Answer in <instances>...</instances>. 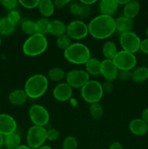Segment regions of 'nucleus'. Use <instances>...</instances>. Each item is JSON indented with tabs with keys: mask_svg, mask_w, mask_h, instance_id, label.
<instances>
[{
	"mask_svg": "<svg viewBox=\"0 0 148 149\" xmlns=\"http://www.w3.org/2000/svg\"><path fill=\"white\" fill-rule=\"evenodd\" d=\"M89 33L99 40L107 39L116 31L115 20L112 16L99 15L88 24Z\"/></svg>",
	"mask_w": 148,
	"mask_h": 149,
	"instance_id": "f257e3e1",
	"label": "nucleus"
},
{
	"mask_svg": "<svg viewBox=\"0 0 148 149\" xmlns=\"http://www.w3.org/2000/svg\"><path fill=\"white\" fill-rule=\"evenodd\" d=\"M48 86L49 81L47 77L44 74H36L26 80L23 90L28 98L37 99L46 93Z\"/></svg>",
	"mask_w": 148,
	"mask_h": 149,
	"instance_id": "f03ea898",
	"label": "nucleus"
},
{
	"mask_svg": "<svg viewBox=\"0 0 148 149\" xmlns=\"http://www.w3.org/2000/svg\"><path fill=\"white\" fill-rule=\"evenodd\" d=\"M67 61L75 65H85L91 58V52L88 47L81 42L71 44L63 52Z\"/></svg>",
	"mask_w": 148,
	"mask_h": 149,
	"instance_id": "7ed1b4c3",
	"label": "nucleus"
},
{
	"mask_svg": "<svg viewBox=\"0 0 148 149\" xmlns=\"http://www.w3.org/2000/svg\"><path fill=\"white\" fill-rule=\"evenodd\" d=\"M48 47V41L44 35L36 33L29 36L23 45V52L29 57L41 55Z\"/></svg>",
	"mask_w": 148,
	"mask_h": 149,
	"instance_id": "20e7f679",
	"label": "nucleus"
},
{
	"mask_svg": "<svg viewBox=\"0 0 148 149\" xmlns=\"http://www.w3.org/2000/svg\"><path fill=\"white\" fill-rule=\"evenodd\" d=\"M103 94L102 84L96 80H89L81 88V97L90 105L100 103Z\"/></svg>",
	"mask_w": 148,
	"mask_h": 149,
	"instance_id": "39448f33",
	"label": "nucleus"
},
{
	"mask_svg": "<svg viewBox=\"0 0 148 149\" xmlns=\"http://www.w3.org/2000/svg\"><path fill=\"white\" fill-rule=\"evenodd\" d=\"M46 141V129L44 127L33 125L26 135L27 146L31 149H38L44 146Z\"/></svg>",
	"mask_w": 148,
	"mask_h": 149,
	"instance_id": "423d86ee",
	"label": "nucleus"
},
{
	"mask_svg": "<svg viewBox=\"0 0 148 149\" xmlns=\"http://www.w3.org/2000/svg\"><path fill=\"white\" fill-rule=\"evenodd\" d=\"M28 115L33 125L44 127L49 123L50 115L44 106L39 104H33L29 108Z\"/></svg>",
	"mask_w": 148,
	"mask_h": 149,
	"instance_id": "0eeeda50",
	"label": "nucleus"
},
{
	"mask_svg": "<svg viewBox=\"0 0 148 149\" xmlns=\"http://www.w3.org/2000/svg\"><path fill=\"white\" fill-rule=\"evenodd\" d=\"M113 61L119 71H131L134 68L137 62L134 54L124 50L118 51Z\"/></svg>",
	"mask_w": 148,
	"mask_h": 149,
	"instance_id": "6e6552de",
	"label": "nucleus"
},
{
	"mask_svg": "<svg viewBox=\"0 0 148 149\" xmlns=\"http://www.w3.org/2000/svg\"><path fill=\"white\" fill-rule=\"evenodd\" d=\"M119 42L122 50L134 54L139 50L141 39L136 33L133 31L121 33L119 37Z\"/></svg>",
	"mask_w": 148,
	"mask_h": 149,
	"instance_id": "1a4fd4ad",
	"label": "nucleus"
},
{
	"mask_svg": "<svg viewBox=\"0 0 148 149\" xmlns=\"http://www.w3.org/2000/svg\"><path fill=\"white\" fill-rule=\"evenodd\" d=\"M66 83L73 89H81L90 80V76L85 70H71L66 74Z\"/></svg>",
	"mask_w": 148,
	"mask_h": 149,
	"instance_id": "9d476101",
	"label": "nucleus"
},
{
	"mask_svg": "<svg viewBox=\"0 0 148 149\" xmlns=\"http://www.w3.org/2000/svg\"><path fill=\"white\" fill-rule=\"evenodd\" d=\"M66 34L71 39L81 40L86 37L89 34L88 25L80 20H75L67 25Z\"/></svg>",
	"mask_w": 148,
	"mask_h": 149,
	"instance_id": "9b49d317",
	"label": "nucleus"
},
{
	"mask_svg": "<svg viewBox=\"0 0 148 149\" xmlns=\"http://www.w3.org/2000/svg\"><path fill=\"white\" fill-rule=\"evenodd\" d=\"M17 125L16 120L7 113H0V134L7 136L16 132Z\"/></svg>",
	"mask_w": 148,
	"mask_h": 149,
	"instance_id": "f8f14e48",
	"label": "nucleus"
},
{
	"mask_svg": "<svg viewBox=\"0 0 148 149\" xmlns=\"http://www.w3.org/2000/svg\"><path fill=\"white\" fill-rule=\"evenodd\" d=\"M52 95L57 101L66 102L72 97L73 88L66 82H60L55 86Z\"/></svg>",
	"mask_w": 148,
	"mask_h": 149,
	"instance_id": "ddd939ff",
	"label": "nucleus"
},
{
	"mask_svg": "<svg viewBox=\"0 0 148 149\" xmlns=\"http://www.w3.org/2000/svg\"><path fill=\"white\" fill-rule=\"evenodd\" d=\"M101 75L105 81H114L118 78V69L113 63V60L104 59L102 61Z\"/></svg>",
	"mask_w": 148,
	"mask_h": 149,
	"instance_id": "4468645a",
	"label": "nucleus"
},
{
	"mask_svg": "<svg viewBox=\"0 0 148 149\" xmlns=\"http://www.w3.org/2000/svg\"><path fill=\"white\" fill-rule=\"evenodd\" d=\"M130 132L136 136H143L148 132V125L142 119H133L129 122Z\"/></svg>",
	"mask_w": 148,
	"mask_h": 149,
	"instance_id": "2eb2a0df",
	"label": "nucleus"
},
{
	"mask_svg": "<svg viewBox=\"0 0 148 149\" xmlns=\"http://www.w3.org/2000/svg\"><path fill=\"white\" fill-rule=\"evenodd\" d=\"M119 5L116 0H102L99 4V8L101 15L112 16L118 10Z\"/></svg>",
	"mask_w": 148,
	"mask_h": 149,
	"instance_id": "dca6fc26",
	"label": "nucleus"
},
{
	"mask_svg": "<svg viewBox=\"0 0 148 149\" xmlns=\"http://www.w3.org/2000/svg\"><path fill=\"white\" fill-rule=\"evenodd\" d=\"M28 98V97L25 90L22 89H16L9 95V100L13 106H22L26 103Z\"/></svg>",
	"mask_w": 148,
	"mask_h": 149,
	"instance_id": "f3484780",
	"label": "nucleus"
},
{
	"mask_svg": "<svg viewBox=\"0 0 148 149\" xmlns=\"http://www.w3.org/2000/svg\"><path fill=\"white\" fill-rule=\"evenodd\" d=\"M140 11V4L136 0H129L127 4L123 6V16L133 20Z\"/></svg>",
	"mask_w": 148,
	"mask_h": 149,
	"instance_id": "a211bd4d",
	"label": "nucleus"
},
{
	"mask_svg": "<svg viewBox=\"0 0 148 149\" xmlns=\"http://www.w3.org/2000/svg\"><path fill=\"white\" fill-rule=\"evenodd\" d=\"M116 31L121 33L126 32L132 31L133 28V21L132 19L126 17L125 16H120L115 19Z\"/></svg>",
	"mask_w": 148,
	"mask_h": 149,
	"instance_id": "6ab92c4d",
	"label": "nucleus"
},
{
	"mask_svg": "<svg viewBox=\"0 0 148 149\" xmlns=\"http://www.w3.org/2000/svg\"><path fill=\"white\" fill-rule=\"evenodd\" d=\"M102 61L95 58H91L85 64V71L89 76L97 77L101 75Z\"/></svg>",
	"mask_w": 148,
	"mask_h": 149,
	"instance_id": "aec40b11",
	"label": "nucleus"
},
{
	"mask_svg": "<svg viewBox=\"0 0 148 149\" xmlns=\"http://www.w3.org/2000/svg\"><path fill=\"white\" fill-rule=\"evenodd\" d=\"M67 26L63 21L59 20H51L49 23V33L54 36H60L66 33Z\"/></svg>",
	"mask_w": 148,
	"mask_h": 149,
	"instance_id": "412c9836",
	"label": "nucleus"
},
{
	"mask_svg": "<svg viewBox=\"0 0 148 149\" xmlns=\"http://www.w3.org/2000/svg\"><path fill=\"white\" fill-rule=\"evenodd\" d=\"M38 8L41 15L45 18L51 17L54 14L55 10L54 1L51 0H40Z\"/></svg>",
	"mask_w": 148,
	"mask_h": 149,
	"instance_id": "4be33fe9",
	"label": "nucleus"
},
{
	"mask_svg": "<svg viewBox=\"0 0 148 149\" xmlns=\"http://www.w3.org/2000/svg\"><path fill=\"white\" fill-rule=\"evenodd\" d=\"M148 79V68L139 66L131 71V80L135 83H142Z\"/></svg>",
	"mask_w": 148,
	"mask_h": 149,
	"instance_id": "5701e85b",
	"label": "nucleus"
},
{
	"mask_svg": "<svg viewBox=\"0 0 148 149\" xmlns=\"http://www.w3.org/2000/svg\"><path fill=\"white\" fill-rule=\"evenodd\" d=\"M21 145V138L17 132L4 136V146L7 149H16Z\"/></svg>",
	"mask_w": 148,
	"mask_h": 149,
	"instance_id": "b1692460",
	"label": "nucleus"
},
{
	"mask_svg": "<svg viewBox=\"0 0 148 149\" xmlns=\"http://www.w3.org/2000/svg\"><path fill=\"white\" fill-rule=\"evenodd\" d=\"M102 54L105 59L113 60L115 56L118 51L117 45L113 41H107L102 46Z\"/></svg>",
	"mask_w": 148,
	"mask_h": 149,
	"instance_id": "393cba45",
	"label": "nucleus"
},
{
	"mask_svg": "<svg viewBox=\"0 0 148 149\" xmlns=\"http://www.w3.org/2000/svg\"><path fill=\"white\" fill-rule=\"evenodd\" d=\"M16 26L12 24L7 17H2L0 19V35L1 36H9L12 34L15 31Z\"/></svg>",
	"mask_w": 148,
	"mask_h": 149,
	"instance_id": "a878e982",
	"label": "nucleus"
},
{
	"mask_svg": "<svg viewBox=\"0 0 148 149\" xmlns=\"http://www.w3.org/2000/svg\"><path fill=\"white\" fill-rule=\"evenodd\" d=\"M47 77L49 79L53 81H60L65 78L66 73L64 69L59 67H54L49 70Z\"/></svg>",
	"mask_w": 148,
	"mask_h": 149,
	"instance_id": "bb28decb",
	"label": "nucleus"
},
{
	"mask_svg": "<svg viewBox=\"0 0 148 149\" xmlns=\"http://www.w3.org/2000/svg\"><path fill=\"white\" fill-rule=\"evenodd\" d=\"M21 29L26 34L32 36L37 33L36 22L31 20H24L21 23Z\"/></svg>",
	"mask_w": 148,
	"mask_h": 149,
	"instance_id": "cd10ccee",
	"label": "nucleus"
},
{
	"mask_svg": "<svg viewBox=\"0 0 148 149\" xmlns=\"http://www.w3.org/2000/svg\"><path fill=\"white\" fill-rule=\"evenodd\" d=\"M89 112V114L91 118L95 120H98L102 118L104 111H103L102 106L100 103H97L90 105Z\"/></svg>",
	"mask_w": 148,
	"mask_h": 149,
	"instance_id": "c85d7f7f",
	"label": "nucleus"
},
{
	"mask_svg": "<svg viewBox=\"0 0 148 149\" xmlns=\"http://www.w3.org/2000/svg\"><path fill=\"white\" fill-rule=\"evenodd\" d=\"M49 23H50V21L47 18L42 17V18L39 19L37 21H36L37 33L44 35V36L47 34V33H49Z\"/></svg>",
	"mask_w": 148,
	"mask_h": 149,
	"instance_id": "c756f323",
	"label": "nucleus"
},
{
	"mask_svg": "<svg viewBox=\"0 0 148 149\" xmlns=\"http://www.w3.org/2000/svg\"><path fill=\"white\" fill-rule=\"evenodd\" d=\"M71 40L72 39L68 36V35L65 33V34L57 37V46L59 49L65 50L71 45Z\"/></svg>",
	"mask_w": 148,
	"mask_h": 149,
	"instance_id": "7c9ffc66",
	"label": "nucleus"
},
{
	"mask_svg": "<svg viewBox=\"0 0 148 149\" xmlns=\"http://www.w3.org/2000/svg\"><path fill=\"white\" fill-rule=\"evenodd\" d=\"M78 141L73 136H68L64 139L62 142V149H77Z\"/></svg>",
	"mask_w": 148,
	"mask_h": 149,
	"instance_id": "2f4dec72",
	"label": "nucleus"
},
{
	"mask_svg": "<svg viewBox=\"0 0 148 149\" xmlns=\"http://www.w3.org/2000/svg\"><path fill=\"white\" fill-rule=\"evenodd\" d=\"M7 18V20L12 23V24L16 25L20 22V19H21V15H20V13L17 10H12V11H10V13H8L7 16L6 17Z\"/></svg>",
	"mask_w": 148,
	"mask_h": 149,
	"instance_id": "473e14b6",
	"label": "nucleus"
},
{
	"mask_svg": "<svg viewBox=\"0 0 148 149\" xmlns=\"http://www.w3.org/2000/svg\"><path fill=\"white\" fill-rule=\"evenodd\" d=\"M40 0H20L18 3L23 7L28 10H32L38 7Z\"/></svg>",
	"mask_w": 148,
	"mask_h": 149,
	"instance_id": "72a5a7b5",
	"label": "nucleus"
},
{
	"mask_svg": "<svg viewBox=\"0 0 148 149\" xmlns=\"http://www.w3.org/2000/svg\"><path fill=\"white\" fill-rule=\"evenodd\" d=\"M1 5L5 7L7 10H10V11L15 10V9L17 7V4H19L18 1L16 0H2L0 1Z\"/></svg>",
	"mask_w": 148,
	"mask_h": 149,
	"instance_id": "f704fd0d",
	"label": "nucleus"
},
{
	"mask_svg": "<svg viewBox=\"0 0 148 149\" xmlns=\"http://www.w3.org/2000/svg\"><path fill=\"white\" fill-rule=\"evenodd\" d=\"M59 138V132L55 129L46 130V140L49 141H55Z\"/></svg>",
	"mask_w": 148,
	"mask_h": 149,
	"instance_id": "c9c22d12",
	"label": "nucleus"
},
{
	"mask_svg": "<svg viewBox=\"0 0 148 149\" xmlns=\"http://www.w3.org/2000/svg\"><path fill=\"white\" fill-rule=\"evenodd\" d=\"M118 79L122 81H126L131 79V71H119L118 73Z\"/></svg>",
	"mask_w": 148,
	"mask_h": 149,
	"instance_id": "e433bc0d",
	"label": "nucleus"
},
{
	"mask_svg": "<svg viewBox=\"0 0 148 149\" xmlns=\"http://www.w3.org/2000/svg\"><path fill=\"white\" fill-rule=\"evenodd\" d=\"M90 11H91V9H90L89 6L84 5V4H81V10H80V12L77 17H80V18H85V17H88L89 15Z\"/></svg>",
	"mask_w": 148,
	"mask_h": 149,
	"instance_id": "4c0bfd02",
	"label": "nucleus"
},
{
	"mask_svg": "<svg viewBox=\"0 0 148 149\" xmlns=\"http://www.w3.org/2000/svg\"><path fill=\"white\" fill-rule=\"evenodd\" d=\"M81 3L77 2H73L69 5V11L71 14L73 15L78 16V13H79L80 10H81Z\"/></svg>",
	"mask_w": 148,
	"mask_h": 149,
	"instance_id": "58836bf2",
	"label": "nucleus"
},
{
	"mask_svg": "<svg viewBox=\"0 0 148 149\" xmlns=\"http://www.w3.org/2000/svg\"><path fill=\"white\" fill-rule=\"evenodd\" d=\"M102 90L104 93H110L113 90V83L111 81H104L103 84H102Z\"/></svg>",
	"mask_w": 148,
	"mask_h": 149,
	"instance_id": "ea45409f",
	"label": "nucleus"
},
{
	"mask_svg": "<svg viewBox=\"0 0 148 149\" xmlns=\"http://www.w3.org/2000/svg\"><path fill=\"white\" fill-rule=\"evenodd\" d=\"M71 3L70 0H56L54 1L55 7L57 8H62Z\"/></svg>",
	"mask_w": 148,
	"mask_h": 149,
	"instance_id": "a19ab883",
	"label": "nucleus"
},
{
	"mask_svg": "<svg viewBox=\"0 0 148 149\" xmlns=\"http://www.w3.org/2000/svg\"><path fill=\"white\" fill-rule=\"evenodd\" d=\"M139 49H140L142 52H144V53L145 54H147L148 55V38L141 41L140 48H139Z\"/></svg>",
	"mask_w": 148,
	"mask_h": 149,
	"instance_id": "79ce46f5",
	"label": "nucleus"
},
{
	"mask_svg": "<svg viewBox=\"0 0 148 149\" xmlns=\"http://www.w3.org/2000/svg\"><path fill=\"white\" fill-rule=\"evenodd\" d=\"M109 149H123V146L121 145L120 142H118V141H115V142L112 143L110 144Z\"/></svg>",
	"mask_w": 148,
	"mask_h": 149,
	"instance_id": "37998d69",
	"label": "nucleus"
},
{
	"mask_svg": "<svg viewBox=\"0 0 148 149\" xmlns=\"http://www.w3.org/2000/svg\"><path fill=\"white\" fill-rule=\"evenodd\" d=\"M141 119L146 122L148 125V108L145 109L142 112V118Z\"/></svg>",
	"mask_w": 148,
	"mask_h": 149,
	"instance_id": "c03bdc74",
	"label": "nucleus"
},
{
	"mask_svg": "<svg viewBox=\"0 0 148 149\" xmlns=\"http://www.w3.org/2000/svg\"><path fill=\"white\" fill-rule=\"evenodd\" d=\"M97 2V0H81V1H80V3H81L82 4H84V5H86V6H89V7Z\"/></svg>",
	"mask_w": 148,
	"mask_h": 149,
	"instance_id": "a18cd8bd",
	"label": "nucleus"
},
{
	"mask_svg": "<svg viewBox=\"0 0 148 149\" xmlns=\"http://www.w3.org/2000/svg\"><path fill=\"white\" fill-rule=\"evenodd\" d=\"M116 1H117L118 4L119 6H125L128 3L129 0H120H120H116Z\"/></svg>",
	"mask_w": 148,
	"mask_h": 149,
	"instance_id": "49530a36",
	"label": "nucleus"
},
{
	"mask_svg": "<svg viewBox=\"0 0 148 149\" xmlns=\"http://www.w3.org/2000/svg\"><path fill=\"white\" fill-rule=\"evenodd\" d=\"M4 137L0 134V149H1V147L4 146Z\"/></svg>",
	"mask_w": 148,
	"mask_h": 149,
	"instance_id": "de8ad7c7",
	"label": "nucleus"
},
{
	"mask_svg": "<svg viewBox=\"0 0 148 149\" xmlns=\"http://www.w3.org/2000/svg\"><path fill=\"white\" fill-rule=\"evenodd\" d=\"M16 149H31V148L26 145H20L18 148H16Z\"/></svg>",
	"mask_w": 148,
	"mask_h": 149,
	"instance_id": "09e8293b",
	"label": "nucleus"
},
{
	"mask_svg": "<svg viewBox=\"0 0 148 149\" xmlns=\"http://www.w3.org/2000/svg\"><path fill=\"white\" fill-rule=\"evenodd\" d=\"M38 149H52L51 148V146H46V145H44L42 146L41 147H40Z\"/></svg>",
	"mask_w": 148,
	"mask_h": 149,
	"instance_id": "8fccbe9b",
	"label": "nucleus"
},
{
	"mask_svg": "<svg viewBox=\"0 0 148 149\" xmlns=\"http://www.w3.org/2000/svg\"><path fill=\"white\" fill-rule=\"evenodd\" d=\"M146 34H147V38H148V27L147 28V29H146Z\"/></svg>",
	"mask_w": 148,
	"mask_h": 149,
	"instance_id": "3c124183",
	"label": "nucleus"
},
{
	"mask_svg": "<svg viewBox=\"0 0 148 149\" xmlns=\"http://www.w3.org/2000/svg\"><path fill=\"white\" fill-rule=\"evenodd\" d=\"M1 38H0V47H1Z\"/></svg>",
	"mask_w": 148,
	"mask_h": 149,
	"instance_id": "603ef678",
	"label": "nucleus"
},
{
	"mask_svg": "<svg viewBox=\"0 0 148 149\" xmlns=\"http://www.w3.org/2000/svg\"><path fill=\"white\" fill-rule=\"evenodd\" d=\"M0 106H1V103H0Z\"/></svg>",
	"mask_w": 148,
	"mask_h": 149,
	"instance_id": "864d4df0",
	"label": "nucleus"
}]
</instances>
